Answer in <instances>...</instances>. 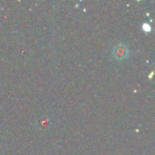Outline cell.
I'll list each match as a JSON object with an SVG mask.
<instances>
[{"mask_svg":"<svg viewBox=\"0 0 155 155\" xmlns=\"http://www.w3.org/2000/svg\"><path fill=\"white\" fill-rule=\"evenodd\" d=\"M128 54V50L127 48L123 45H118L115 46L114 50V54L117 59H124L127 56Z\"/></svg>","mask_w":155,"mask_h":155,"instance_id":"6da1fadb","label":"cell"}]
</instances>
